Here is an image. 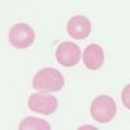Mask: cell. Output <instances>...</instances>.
Returning a JSON list of instances; mask_svg holds the SVG:
<instances>
[{
  "mask_svg": "<svg viewBox=\"0 0 130 130\" xmlns=\"http://www.w3.org/2000/svg\"><path fill=\"white\" fill-rule=\"evenodd\" d=\"M65 85L62 74L53 69V68H44L39 72H37V74L32 78V87L37 91L40 92H55V91H60Z\"/></svg>",
  "mask_w": 130,
  "mask_h": 130,
  "instance_id": "6da1fadb",
  "label": "cell"
},
{
  "mask_svg": "<svg viewBox=\"0 0 130 130\" xmlns=\"http://www.w3.org/2000/svg\"><path fill=\"white\" fill-rule=\"evenodd\" d=\"M90 112L96 122L107 124L115 118L117 112V105L116 102L113 100V98L108 95H100L95 98L94 102L91 103Z\"/></svg>",
  "mask_w": 130,
  "mask_h": 130,
  "instance_id": "7a4b0ae2",
  "label": "cell"
},
{
  "mask_svg": "<svg viewBox=\"0 0 130 130\" xmlns=\"http://www.w3.org/2000/svg\"><path fill=\"white\" fill-rule=\"evenodd\" d=\"M35 39V32L27 24H16L9 31V42L17 50L29 48Z\"/></svg>",
  "mask_w": 130,
  "mask_h": 130,
  "instance_id": "3957f363",
  "label": "cell"
},
{
  "mask_svg": "<svg viewBox=\"0 0 130 130\" xmlns=\"http://www.w3.org/2000/svg\"><path fill=\"white\" fill-rule=\"evenodd\" d=\"M27 105L31 112L42 115H52L57 109V99L47 92H38L30 95Z\"/></svg>",
  "mask_w": 130,
  "mask_h": 130,
  "instance_id": "277c9868",
  "label": "cell"
},
{
  "mask_svg": "<svg viewBox=\"0 0 130 130\" xmlns=\"http://www.w3.org/2000/svg\"><path fill=\"white\" fill-rule=\"evenodd\" d=\"M56 60L62 67H75L81 61V50L73 42H62L56 48Z\"/></svg>",
  "mask_w": 130,
  "mask_h": 130,
  "instance_id": "5b68a950",
  "label": "cell"
},
{
  "mask_svg": "<svg viewBox=\"0 0 130 130\" xmlns=\"http://www.w3.org/2000/svg\"><path fill=\"white\" fill-rule=\"evenodd\" d=\"M67 30L70 38L73 39H85L91 32V22L85 16H73L67 25Z\"/></svg>",
  "mask_w": 130,
  "mask_h": 130,
  "instance_id": "8992f818",
  "label": "cell"
},
{
  "mask_svg": "<svg viewBox=\"0 0 130 130\" xmlns=\"http://www.w3.org/2000/svg\"><path fill=\"white\" fill-rule=\"evenodd\" d=\"M104 62V51L99 44H90L83 51V64L90 70H98Z\"/></svg>",
  "mask_w": 130,
  "mask_h": 130,
  "instance_id": "52a82bcc",
  "label": "cell"
},
{
  "mask_svg": "<svg viewBox=\"0 0 130 130\" xmlns=\"http://www.w3.org/2000/svg\"><path fill=\"white\" fill-rule=\"evenodd\" d=\"M20 130H50L51 125L38 117H26L18 125Z\"/></svg>",
  "mask_w": 130,
  "mask_h": 130,
  "instance_id": "ba28073f",
  "label": "cell"
},
{
  "mask_svg": "<svg viewBox=\"0 0 130 130\" xmlns=\"http://www.w3.org/2000/svg\"><path fill=\"white\" fill-rule=\"evenodd\" d=\"M121 102L125 105V108L130 109V83L127 86H125L121 92Z\"/></svg>",
  "mask_w": 130,
  "mask_h": 130,
  "instance_id": "9c48e42d",
  "label": "cell"
}]
</instances>
